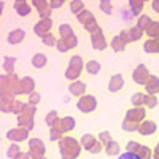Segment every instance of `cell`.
<instances>
[{"mask_svg": "<svg viewBox=\"0 0 159 159\" xmlns=\"http://www.w3.org/2000/svg\"><path fill=\"white\" fill-rule=\"evenodd\" d=\"M121 86H123V78L119 75H115L110 81V91H119Z\"/></svg>", "mask_w": 159, "mask_h": 159, "instance_id": "6da1fadb", "label": "cell"}, {"mask_svg": "<svg viewBox=\"0 0 159 159\" xmlns=\"http://www.w3.org/2000/svg\"><path fill=\"white\" fill-rule=\"evenodd\" d=\"M22 30H15V32H11L10 34V37H8V42L10 43H18V42H21L22 40Z\"/></svg>", "mask_w": 159, "mask_h": 159, "instance_id": "7a4b0ae2", "label": "cell"}, {"mask_svg": "<svg viewBox=\"0 0 159 159\" xmlns=\"http://www.w3.org/2000/svg\"><path fill=\"white\" fill-rule=\"evenodd\" d=\"M86 69H88V72H89V73L96 75V73L99 72V69H100V65H99V62H96V61H89V62H88V65H86Z\"/></svg>", "mask_w": 159, "mask_h": 159, "instance_id": "3957f363", "label": "cell"}, {"mask_svg": "<svg viewBox=\"0 0 159 159\" xmlns=\"http://www.w3.org/2000/svg\"><path fill=\"white\" fill-rule=\"evenodd\" d=\"M35 67H43V65L46 64V57L43 54H35L34 56V62H32Z\"/></svg>", "mask_w": 159, "mask_h": 159, "instance_id": "277c9868", "label": "cell"}, {"mask_svg": "<svg viewBox=\"0 0 159 159\" xmlns=\"http://www.w3.org/2000/svg\"><path fill=\"white\" fill-rule=\"evenodd\" d=\"M118 159H142L139 154H135V153H130V151H127V153H123L121 156H119Z\"/></svg>", "mask_w": 159, "mask_h": 159, "instance_id": "5b68a950", "label": "cell"}, {"mask_svg": "<svg viewBox=\"0 0 159 159\" xmlns=\"http://www.w3.org/2000/svg\"><path fill=\"white\" fill-rule=\"evenodd\" d=\"M100 8H103V11H105V13H111V10H110V5H108V3H100Z\"/></svg>", "mask_w": 159, "mask_h": 159, "instance_id": "8992f818", "label": "cell"}, {"mask_svg": "<svg viewBox=\"0 0 159 159\" xmlns=\"http://www.w3.org/2000/svg\"><path fill=\"white\" fill-rule=\"evenodd\" d=\"M45 43L51 45V43H54V40H52V37H51V38H49V37H45Z\"/></svg>", "mask_w": 159, "mask_h": 159, "instance_id": "52a82bcc", "label": "cell"}]
</instances>
